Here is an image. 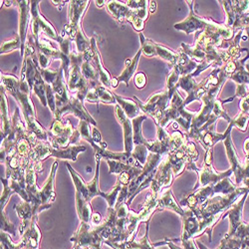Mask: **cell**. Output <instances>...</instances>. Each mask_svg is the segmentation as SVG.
Listing matches in <instances>:
<instances>
[{"label": "cell", "instance_id": "36", "mask_svg": "<svg viewBox=\"0 0 249 249\" xmlns=\"http://www.w3.org/2000/svg\"><path fill=\"white\" fill-rule=\"evenodd\" d=\"M132 155L136 159V160L143 168L149 157V150L146 147V144H140V146L134 147Z\"/></svg>", "mask_w": 249, "mask_h": 249}, {"label": "cell", "instance_id": "41", "mask_svg": "<svg viewBox=\"0 0 249 249\" xmlns=\"http://www.w3.org/2000/svg\"><path fill=\"white\" fill-rule=\"evenodd\" d=\"M78 131L80 133V137L83 139L87 141L88 142L90 143H93L94 141L92 139V136H91V133H90V124L86 121H80L79 122V124H78Z\"/></svg>", "mask_w": 249, "mask_h": 249}, {"label": "cell", "instance_id": "12", "mask_svg": "<svg viewBox=\"0 0 249 249\" xmlns=\"http://www.w3.org/2000/svg\"><path fill=\"white\" fill-rule=\"evenodd\" d=\"M232 171L231 169L228 170L225 173H220L217 174L213 168V164L212 165H207V164H203V167L199 170L198 175V183L196 185V188L194 189V191H196L197 189V186H200V188H203V186H207V185H213L216 182H218L219 180L223 179L224 178H230L232 175Z\"/></svg>", "mask_w": 249, "mask_h": 249}, {"label": "cell", "instance_id": "19", "mask_svg": "<svg viewBox=\"0 0 249 249\" xmlns=\"http://www.w3.org/2000/svg\"><path fill=\"white\" fill-rule=\"evenodd\" d=\"M148 231H149V227L146 234L139 240L133 239V240L114 241V242L106 241V243L115 249H155V246L152 245V243L149 240Z\"/></svg>", "mask_w": 249, "mask_h": 249}, {"label": "cell", "instance_id": "7", "mask_svg": "<svg viewBox=\"0 0 249 249\" xmlns=\"http://www.w3.org/2000/svg\"><path fill=\"white\" fill-rule=\"evenodd\" d=\"M191 8L190 15L186 17L184 20H182L179 23L175 24V28L179 31L185 32V34H192L193 32H196L197 30H204L206 26L211 23V18L206 19L203 17L198 16L195 11H194V1H186Z\"/></svg>", "mask_w": 249, "mask_h": 249}, {"label": "cell", "instance_id": "3", "mask_svg": "<svg viewBox=\"0 0 249 249\" xmlns=\"http://www.w3.org/2000/svg\"><path fill=\"white\" fill-rule=\"evenodd\" d=\"M178 88L188 93V97L184 100V106H186L194 101H201V98L209 90V85H207L206 79L198 84L192 75H184L180 77Z\"/></svg>", "mask_w": 249, "mask_h": 249}, {"label": "cell", "instance_id": "57", "mask_svg": "<svg viewBox=\"0 0 249 249\" xmlns=\"http://www.w3.org/2000/svg\"><path fill=\"white\" fill-rule=\"evenodd\" d=\"M106 2H107V1H104V0H101V1H95L97 7H103V6H105V5L107 4Z\"/></svg>", "mask_w": 249, "mask_h": 249}, {"label": "cell", "instance_id": "26", "mask_svg": "<svg viewBox=\"0 0 249 249\" xmlns=\"http://www.w3.org/2000/svg\"><path fill=\"white\" fill-rule=\"evenodd\" d=\"M178 54H179V59H178V62L176 66L178 68L180 75L184 76V75L194 74L196 72V70L197 69L198 64L195 60H193L191 57H189L183 52L179 51Z\"/></svg>", "mask_w": 249, "mask_h": 249}, {"label": "cell", "instance_id": "51", "mask_svg": "<svg viewBox=\"0 0 249 249\" xmlns=\"http://www.w3.org/2000/svg\"><path fill=\"white\" fill-rule=\"evenodd\" d=\"M181 244L183 249H199L196 242L194 240V238L181 240Z\"/></svg>", "mask_w": 249, "mask_h": 249}, {"label": "cell", "instance_id": "35", "mask_svg": "<svg viewBox=\"0 0 249 249\" xmlns=\"http://www.w3.org/2000/svg\"><path fill=\"white\" fill-rule=\"evenodd\" d=\"M38 69H39V71L41 73V76H42V78L45 81L46 84H49L51 86L55 84V82L58 80L60 75L64 72V70L62 67H60L56 71H53V70H50V69H41L40 67H38Z\"/></svg>", "mask_w": 249, "mask_h": 249}, {"label": "cell", "instance_id": "45", "mask_svg": "<svg viewBox=\"0 0 249 249\" xmlns=\"http://www.w3.org/2000/svg\"><path fill=\"white\" fill-rule=\"evenodd\" d=\"M1 231L11 233L12 235L16 234L15 226L7 219V216L4 213V211H1Z\"/></svg>", "mask_w": 249, "mask_h": 249}, {"label": "cell", "instance_id": "8", "mask_svg": "<svg viewBox=\"0 0 249 249\" xmlns=\"http://www.w3.org/2000/svg\"><path fill=\"white\" fill-rule=\"evenodd\" d=\"M249 194V193H248ZM248 194H245L242 196V197L238 198L236 200V202H234L230 209H228L227 212H225L222 216L221 219H224L225 217L230 218V231L225 234V236L231 237L232 236L236 230L238 228V226L240 225L242 221V213H243V206L246 200V197L248 196Z\"/></svg>", "mask_w": 249, "mask_h": 249}, {"label": "cell", "instance_id": "23", "mask_svg": "<svg viewBox=\"0 0 249 249\" xmlns=\"http://www.w3.org/2000/svg\"><path fill=\"white\" fill-rule=\"evenodd\" d=\"M117 104L122 108V110L124 111V113L126 114V116L130 119V120H134L135 118L141 116L139 115L140 112L142 111L138 105V103L135 100H130V99H124L115 93H113Z\"/></svg>", "mask_w": 249, "mask_h": 249}, {"label": "cell", "instance_id": "53", "mask_svg": "<svg viewBox=\"0 0 249 249\" xmlns=\"http://www.w3.org/2000/svg\"><path fill=\"white\" fill-rule=\"evenodd\" d=\"M244 152H245V161H249V138L246 139L244 142Z\"/></svg>", "mask_w": 249, "mask_h": 249}, {"label": "cell", "instance_id": "10", "mask_svg": "<svg viewBox=\"0 0 249 249\" xmlns=\"http://www.w3.org/2000/svg\"><path fill=\"white\" fill-rule=\"evenodd\" d=\"M18 6L20 9L19 12V37L21 39V56L24 57L25 48H26V37L28 25L31 20V1H25L21 0L18 1Z\"/></svg>", "mask_w": 249, "mask_h": 249}, {"label": "cell", "instance_id": "42", "mask_svg": "<svg viewBox=\"0 0 249 249\" xmlns=\"http://www.w3.org/2000/svg\"><path fill=\"white\" fill-rule=\"evenodd\" d=\"M232 29L235 32L236 30H245L249 34V13L237 16Z\"/></svg>", "mask_w": 249, "mask_h": 249}, {"label": "cell", "instance_id": "11", "mask_svg": "<svg viewBox=\"0 0 249 249\" xmlns=\"http://www.w3.org/2000/svg\"><path fill=\"white\" fill-rule=\"evenodd\" d=\"M182 217V233L181 240L191 239L198 236L199 233V219L196 216V213L193 210L186 209L184 210V213Z\"/></svg>", "mask_w": 249, "mask_h": 249}, {"label": "cell", "instance_id": "58", "mask_svg": "<svg viewBox=\"0 0 249 249\" xmlns=\"http://www.w3.org/2000/svg\"><path fill=\"white\" fill-rule=\"evenodd\" d=\"M3 2L5 3V5H6V6H9V5L11 6V5L13 4V1H3Z\"/></svg>", "mask_w": 249, "mask_h": 249}, {"label": "cell", "instance_id": "47", "mask_svg": "<svg viewBox=\"0 0 249 249\" xmlns=\"http://www.w3.org/2000/svg\"><path fill=\"white\" fill-rule=\"evenodd\" d=\"M91 136H92V139H93L94 142H96L98 146H100L102 149H106L107 150V143L103 142L102 136H101L100 132L95 127L91 129Z\"/></svg>", "mask_w": 249, "mask_h": 249}, {"label": "cell", "instance_id": "29", "mask_svg": "<svg viewBox=\"0 0 249 249\" xmlns=\"http://www.w3.org/2000/svg\"><path fill=\"white\" fill-rule=\"evenodd\" d=\"M147 119V115H141L134 120H132L133 124V141L134 146H140V144H147L148 141L143 138L142 133V122Z\"/></svg>", "mask_w": 249, "mask_h": 249}, {"label": "cell", "instance_id": "21", "mask_svg": "<svg viewBox=\"0 0 249 249\" xmlns=\"http://www.w3.org/2000/svg\"><path fill=\"white\" fill-rule=\"evenodd\" d=\"M107 8L108 11L114 16V18H116V20H118L119 22H129L132 14V9L126 4V2L121 3L119 1H109L107 3Z\"/></svg>", "mask_w": 249, "mask_h": 249}, {"label": "cell", "instance_id": "15", "mask_svg": "<svg viewBox=\"0 0 249 249\" xmlns=\"http://www.w3.org/2000/svg\"><path fill=\"white\" fill-rule=\"evenodd\" d=\"M85 101L90 103H104V104H117L116 98L112 92H110L107 87L101 83L90 85V90L86 96Z\"/></svg>", "mask_w": 249, "mask_h": 249}, {"label": "cell", "instance_id": "40", "mask_svg": "<svg viewBox=\"0 0 249 249\" xmlns=\"http://www.w3.org/2000/svg\"><path fill=\"white\" fill-rule=\"evenodd\" d=\"M19 47L21 48V39H20L19 36H16L13 39L5 41V42H3L1 44V48H0V49H1V55L6 54L10 51L16 50Z\"/></svg>", "mask_w": 249, "mask_h": 249}, {"label": "cell", "instance_id": "31", "mask_svg": "<svg viewBox=\"0 0 249 249\" xmlns=\"http://www.w3.org/2000/svg\"><path fill=\"white\" fill-rule=\"evenodd\" d=\"M180 51L188 55L189 57H191L196 62L198 61L199 63H201V62H203L206 59V52L197 43H196L195 46H191V45H188V44L181 43Z\"/></svg>", "mask_w": 249, "mask_h": 249}, {"label": "cell", "instance_id": "22", "mask_svg": "<svg viewBox=\"0 0 249 249\" xmlns=\"http://www.w3.org/2000/svg\"><path fill=\"white\" fill-rule=\"evenodd\" d=\"M142 54V52L140 49L138 51V53L135 55L134 58L126 60V64H124V70L122 72V74L119 77L116 78L119 83L124 82V84H126V86H129L130 80L133 78L134 75H136V70L138 68V64H139V61H140V58H141Z\"/></svg>", "mask_w": 249, "mask_h": 249}, {"label": "cell", "instance_id": "5", "mask_svg": "<svg viewBox=\"0 0 249 249\" xmlns=\"http://www.w3.org/2000/svg\"><path fill=\"white\" fill-rule=\"evenodd\" d=\"M65 114H73L80 121H86L90 124H92V126H94V127L97 126V122L93 119V117L85 109L84 103L81 102L73 94H72L71 99L69 100V102L66 104V105L60 109H57L53 115H54L55 120H62V118H63V116Z\"/></svg>", "mask_w": 249, "mask_h": 249}, {"label": "cell", "instance_id": "17", "mask_svg": "<svg viewBox=\"0 0 249 249\" xmlns=\"http://www.w3.org/2000/svg\"><path fill=\"white\" fill-rule=\"evenodd\" d=\"M162 210H172L180 216H182L184 213V210L178 204V202L174 198L171 188L164 189L159 196L157 211H162Z\"/></svg>", "mask_w": 249, "mask_h": 249}, {"label": "cell", "instance_id": "49", "mask_svg": "<svg viewBox=\"0 0 249 249\" xmlns=\"http://www.w3.org/2000/svg\"><path fill=\"white\" fill-rule=\"evenodd\" d=\"M37 58H38V67L41 69H48V66L50 64V59L44 55L43 53H41L37 51Z\"/></svg>", "mask_w": 249, "mask_h": 249}, {"label": "cell", "instance_id": "16", "mask_svg": "<svg viewBox=\"0 0 249 249\" xmlns=\"http://www.w3.org/2000/svg\"><path fill=\"white\" fill-rule=\"evenodd\" d=\"M90 40H91V47L93 50V58H92L91 62L99 74V81L101 84H103L105 87H107V88L111 87L112 77H111L110 73L105 68H104V66L102 64L100 52H99V50L97 48V44H96V40L94 37H92Z\"/></svg>", "mask_w": 249, "mask_h": 249}, {"label": "cell", "instance_id": "4", "mask_svg": "<svg viewBox=\"0 0 249 249\" xmlns=\"http://www.w3.org/2000/svg\"><path fill=\"white\" fill-rule=\"evenodd\" d=\"M134 100L138 103L140 109L147 115H150L154 119H157L160 115H161L165 110L168 109L170 98L168 91L157 93L153 95L147 103L140 101L136 96H134Z\"/></svg>", "mask_w": 249, "mask_h": 249}, {"label": "cell", "instance_id": "54", "mask_svg": "<svg viewBox=\"0 0 249 249\" xmlns=\"http://www.w3.org/2000/svg\"><path fill=\"white\" fill-rule=\"evenodd\" d=\"M150 2V8H149V12L150 13H155L156 9H157V2L156 1H149Z\"/></svg>", "mask_w": 249, "mask_h": 249}, {"label": "cell", "instance_id": "50", "mask_svg": "<svg viewBox=\"0 0 249 249\" xmlns=\"http://www.w3.org/2000/svg\"><path fill=\"white\" fill-rule=\"evenodd\" d=\"M249 95V84H245V85H237V89H236V94L233 96V98H245L246 96Z\"/></svg>", "mask_w": 249, "mask_h": 249}, {"label": "cell", "instance_id": "30", "mask_svg": "<svg viewBox=\"0 0 249 249\" xmlns=\"http://www.w3.org/2000/svg\"><path fill=\"white\" fill-rule=\"evenodd\" d=\"M213 196H226L231 195L236 191L237 185L233 184L230 178H224L215 184L213 185Z\"/></svg>", "mask_w": 249, "mask_h": 249}, {"label": "cell", "instance_id": "18", "mask_svg": "<svg viewBox=\"0 0 249 249\" xmlns=\"http://www.w3.org/2000/svg\"><path fill=\"white\" fill-rule=\"evenodd\" d=\"M58 167V161L56 160L53 163V167L51 170V173L45 181L42 190H40V201L42 203V205H47L51 204L55 200V192H54V181H55V175H56V170Z\"/></svg>", "mask_w": 249, "mask_h": 249}, {"label": "cell", "instance_id": "44", "mask_svg": "<svg viewBox=\"0 0 249 249\" xmlns=\"http://www.w3.org/2000/svg\"><path fill=\"white\" fill-rule=\"evenodd\" d=\"M1 181L4 184V191L1 195V211L4 210V207L6 205V203L8 202V199L10 198V196L15 194L13 192V190L10 188L9 184H8V179L7 178H1Z\"/></svg>", "mask_w": 249, "mask_h": 249}, {"label": "cell", "instance_id": "6", "mask_svg": "<svg viewBox=\"0 0 249 249\" xmlns=\"http://www.w3.org/2000/svg\"><path fill=\"white\" fill-rule=\"evenodd\" d=\"M90 1H69L68 23L64 27V32L73 41L78 29L81 27V18L86 12Z\"/></svg>", "mask_w": 249, "mask_h": 249}, {"label": "cell", "instance_id": "46", "mask_svg": "<svg viewBox=\"0 0 249 249\" xmlns=\"http://www.w3.org/2000/svg\"><path fill=\"white\" fill-rule=\"evenodd\" d=\"M46 97H47V103L48 107L50 108L51 112L54 114L56 111V100H55V93L51 85L46 84Z\"/></svg>", "mask_w": 249, "mask_h": 249}, {"label": "cell", "instance_id": "37", "mask_svg": "<svg viewBox=\"0 0 249 249\" xmlns=\"http://www.w3.org/2000/svg\"><path fill=\"white\" fill-rule=\"evenodd\" d=\"M185 143H186V138L179 131H175L174 133L171 134V139H170L171 152L179 150L184 146Z\"/></svg>", "mask_w": 249, "mask_h": 249}, {"label": "cell", "instance_id": "14", "mask_svg": "<svg viewBox=\"0 0 249 249\" xmlns=\"http://www.w3.org/2000/svg\"><path fill=\"white\" fill-rule=\"evenodd\" d=\"M116 117L123 127L124 132V152L132 153L134 150V141H133V124L132 120H130L126 114L124 113L122 108L116 105Z\"/></svg>", "mask_w": 249, "mask_h": 249}, {"label": "cell", "instance_id": "32", "mask_svg": "<svg viewBox=\"0 0 249 249\" xmlns=\"http://www.w3.org/2000/svg\"><path fill=\"white\" fill-rule=\"evenodd\" d=\"M33 91H34V94L39 98L41 103H42V105L47 107L48 103H47V97H46V83L43 80L42 76H41L39 69L35 77Z\"/></svg>", "mask_w": 249, "mask_h": 249}, {"label": "cell", "instance_id": "27", "mask_svg": "<svg viewBox=\"0 0 249 249\" xmlns=\"http://www.w3.org/2000/svg\"><path fill=\"white\" fill-rule=\"evenodd\" d=\"M153 57H160L165 61H168L173 68L178 64V59H179V54L172 51L171 49H169L167 47L154 42Z\"/></svg>", "mask_w": 249, "mask_h": 249}, {"label": "cell", "instance_id": "43", "mask_svg": "<svg viewBox=\"0 0 249 249\" xmlns=\"http://www.w3.org/2000/svg\"><path fill=\"white\" fill-rule=\"evenodd\" d=\"M233 126L239 129L242 132H246L247 126H248V122H249V116L245 113H240L234 120L231 121Z\"/></svg>", "mask_w": 249, "mask_h": 249}, {"label": "cell", "instance_id": "24", "mask_svg": "<svg viewBox=\"0 0 249 249\" xmlns=\"http://www.w3.org/2000/svg\"><path fill=\"white\" fill-rule=\"evenodd\" d=\"M1 141H3L10 133L11 130V121L8 114V106H7V99L5 95V88L1 85Z\"/></svg>", "mask_w": 249, "mask_h": 249}, {"label": "cell", "instance_id": "38", "mask_svg": "<svg viewBox=\"0 0 249 249\" xmlns=\"http://www.w3.org/2000/svg\"><path fill=\"white\" fill-rule=\"evenodd\" d=\"M107 162L110 167V174H116V175H121L124 172H127L133 169L131 165H128L126 163H123L118 160H107Z\"/></svg>", "mask_w": 249, "mask_h": 249}, {"label": "cell", "instance_id": "55", "mask_svg": "<svg viewBox=\"0 0 249 249\" xmlns=\"http://www.w3.org/2000/svg\"><path fill=\"white\" fill-rule=\"evenodd\" d=\"M247 52V55L243 58V59H241L240 60V62H241V63L242 64H245V62H246V60H248L249 59V50L248 49H246V48H241V52Z\"/></svg>", "mask_w": 249, "mask_h": 249}, {"label": "cell", "instance_id": "34", "mask_svg": "<svg viewBox=\"0 0 249 249\" xmlns=\"http://www.w3.org/2000/svg\"><path fill=\"white\" fill-rule=\"evenodd\" d=\"M75 44L77 47V52L80 54H84L86 51H88L91 48V40H89L84 32H83V29L80 27L75 35L74 38Z\"/></svg>", "mask_w": 249, "mask_h": 249}, {"label": "cell", "instance_id": "28", "mask_svg": "<svg viewBox=\"0 0 249 249\" xmlns=\"http://www.w3.org/2000/svg\"><path fill=\"white\" fill-rule=\"evenodd\" d=\"M84 60H83V63L81 65V71L84 78L89 82V84H97L99 83V74L92 64V58L90 57H83Z\"/></svg>", "mask_w": 249, "mask_h": 249}, {"label": "cell", "instance_id": "2", "mask_svg": "<svg viewBox=\"0 0 249 249\" xmlns=\"http://www.w3.org/2000/svg\"><path fill=\"white\" fill-rule=\"evenodd\" d=\"M40 1H31V30L33 38L35 41L38 40L39 36L44 33L48 38L56 41L58 43L60 40V35L57 34L53 25L47 21L45 17L41 14L39 10Z\"/></svg>", "mask_w": 249, "mask_h": 249}, {"label": "cell", "instance_id": "20", "mask_svg": "<svg viewBox=\"0 0 249 249\" xmlns=\"http://www.w3.org/2000/svg\"><path fill=\"white\" fill-rule=\"evenodd\" d=\"M86 151V147L84 146H76V144H70L67 148H59L55 149L51 146L50 148V157H54L56 159L62 160H71L75 161L77 160L78 155L81 152Z\"/></svg>", "mask_w": 249, "mask_h": 249}, {"label": "cell", "instance_id": "33", "mask_svg": "<svg viewBox=\"0 0 249 249\" xmlns=\"http://www.w3.org/2000/svg\"><path fill=\"white\" fill-rule=\"evenodd\" d=\"M180 77H181V75L179 73L178 68L177 66L173 67L170 75L168 76V80H167V84H168V90L167 91L169 93L170 100H172L174 94L178 90V82H179Z\"/></svg>", "mask_w": 249, "mask_h": 249}, {"label": "cell", "instance_id": "56", "mask_svg": "<svg viewBox=\"0 0 249 249\" xmlns=\"http://www.w3.org/2000/svg\"><path fill=\"white\" fill-rule=\"evenodd\" d=\"M118 84H119L118 80H117L116 78H112V81H111V87H112V88H116V87L118 86Z\"/></svg>", "mask_w": 249, "mask_h": 249}, {"label": "cell", "instance_id": "1", "mask_svg": "<svg viewBox=\"0 0 249 249\" xmlns=\"http://www.w3.org/2000/svg\"><path fill=\"white\" fill-rule=\"evenodd\" d=\"M1 85L21 106L25 123L36 119V111L31 100V89L26 80H18L14 75L1 74Z\"/></svg>", "mask_w": 249, "mask_h": 249}, {"label": "cell", "instance_id": "9", "mask_svg": "<svg viewBox=\"0 0 249 249\" xmlns=\"http://www.w3.org/2000/svg\"><path fill=\"white\" fill-rule=\"evenodd\" d=\"M148 2L144 0L140 1H126V4L132 9V14L129 22L133 25L136 31L141 32L143 29L144 22L147 21L149 11H148Z\"/></svg>", "mask_w": 249, "mask_h": 249}, {"label": "cell", "instance_id": "13", "mask_svg": "<svg viewBox=\"0 0 249 249\" xmlns=\"http://www.w3.org/2000/svg\"><path fill=\"white\" fill-rule=\"evenodd\" d=\"M224 146L226 149V155L228 158V160L231 165V171L235 177V182L236 185L239 186L242 183V174H243V165L241 164L238 156L236 154V151L233 147V142L231 140V134L227 136V138L223 141Z\"/></svg>", "mask_w": 249, "mask_h": 249}, {"label": "cell", "instance_id": "52", "mask_svg": "<svg viewBox=\"0 0 249 249\" xmlns=\"http://www.w3.org/2000/svg\"><path fill=\"white\" fill-rule=\"evenodd\" d=\"M91 221H92L93 225L98 226V225L100 224V222H101V215H100L99 213H95L92 215V219H91Z\"/></svg>", "mask_w": 249, "mask_h": 249}, {"label": "cell", "instance_id": "48", "mask_svg": "<svg viewBox=\"0 0 249 249\" xmlns=\"http://www.w3.org/2000/svg\"><path fill=\"white\" fill-rule=\"evenodd\" d=\"M134 81H135V85L137 88L142 89L144 86L147 85V76L142 72L137 73L134 77Z\"/></svg>", "mask_w": 249, "mask_h": 249}, {"label": "cell", "instance_id": "39", "mask_svg": "<svg viewBox=\"0 0 249 249\" xmlns=\"http://www.w3.org/2000/svg\"><path fill=\"white\" fill-rule=\"evenodd\" d=\"M224 7V11L226 13V16H227V23L226 25L228 27H231L233 26L235 20L237 18V15L231 5V1H220Z\"/></svg>", "mask_w": 249, "mask_h": 249}, {"label": "cell", "instance_id": "25", "mask_svg": "<svg viewBox=\"0 0 249 249\" xmlns=\"http://www.w3.org/2000/svg\"><path fill=\"white\" fill-rule=\"evenodd\" d=\"M76 207H77L78 216L81 222L90 224V220L92 219L91 204L77 192H76Z\"/></svg>", "mask_w": 249, "mask_h": 249}]
</instances>
